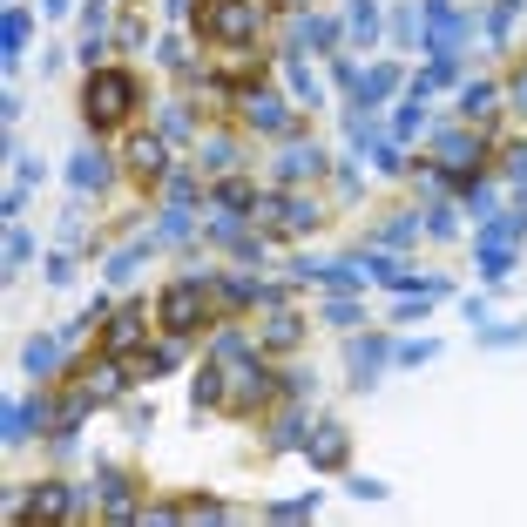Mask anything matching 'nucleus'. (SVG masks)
Segmentation results:
<instances>
[{
    "label": "nucleus",
    "mask_w": 527,
    "mask_h": 527,
    "mask_svg": "<svg viewBox=\"0 0 527 527\" xmlns=\"http://www.w3.org/2000/svg\"><path fill=\"white\" fill-rule=\"evenodd\" d=\"M136 109V75H122V68H88V95H82V115L95 129H115V122H129Z\"/></svg>",
    "instance_id": "f257e3e1"
},
{
    "label": "nucleus",
    "mask_w": 527,
    "mask_h": 527,
    "mask_svg": "<svg viewBox=\"0 0 527 527\" xmlns=\"http://www.w3.org/2000/svg\"><path fill=\"white\" fill-rule=\"evenodd\" d=\"M257 28H264V7H257V0H210V7H203V34L223 41V48L257 41Z\"/></svg>",
    "instance_id": "f03ea898"
},
{
    "label": "nucleus",
    "mask_w": 527,
    "mask_h": 527,
    "mask_svg": "<svg viewBox=\"0 0 527 527\" xmlns=\"http://www.w3.org/2000/svg\"><path fill=\"white\" fill-rule=\"evenodd\" d=\"M203 311H210V284H203V278H183V284H169V291H163L156 318H163L169 338H190L196 325H203Z\"/></svg>",
    "instance_id": "7ed1b4c3"
},
{
    "label": "nucleus",
    "mask_w": 527,
    "mask_h": 527,
    "mask_svg": "<svg viewBox=\"0 0 527 527\" xmlns=\"http://www.w3.org/2000/svg\"><path fill=\"white\" fill-rule=\"evenodd\" d=\"M433 156H440L446 176H480V136H473V129H446V136L433 142Z\"/></svg>",
    "instance_id": "20e7f679"
},
{
    "label": "nucleus",
    "mask_w": 527,
    "mask_h": 527,
    "mask_svg": "<svg viewBox=\"0 0 527 527\" xmlns=\"http://www.w3.org/2000/svg\"><path fill=\"white\" fill-rule=\"evenodd\" d=\"M244 122H250V129H264V136H284V129H291V102L271 95V88H250V95H244Z\"/></svg>",
    "instance_id": "39448f33"
},
{
    "label": "nucleus",
    "mask_w": 527,
    "mask_h": 527,
    "mask_svg": "<svg viewBox=\"0 0 527 527\" xmlns=\"http://www.w3.org/2000/svg\"><path fill=\"white\" fill-rule=\"evenodd\" d=\"M332 41H338L332 21H318V14H305V7H298V14H291V28H284V55H305V48H332Z\"/></svg>",
    "instance_id": "423d86ee"
},
{
    "label": "nucleus",
    "mask_w": 527,
    "mask_h": 527,
    "mask_svg": "<svg viewBox=\"0 0 527 527\" xmlns=\"http://www.w3.org/2000/svg\"><path fill=\"white\" fill-rule=\"evenodd\" d=\"M129 169H136L142 183H169V149H163V136H136V142H129Z\"/></svg>",
    "instance_id": "0eeeda50"
},
{
    "label": "nucleus",
    "mask_w": 527,
    "mask_h": 527,
    "mask_svg": "<svg viewBox=\"0 0 527 527\" xmlns=\"http://www.w3.org/2000/svg\"><path fill=\"white\" fill-rule=\"evenodd\" d=\"M34 426H61V413L48 399H14V406H7V440H28Z\"/></svg>",
    "instance_id": "6e6552de"
},
{
    "label": "nucleus",
    "mask_w": 527,
    "mask_h": 527,
    "mask_svg": "<svg viewBox=\"0 0 527 527\" xmlns=\"http://www.w3.org/2000/svg\"><path fill=\"white\" fill-rule=\"evenodd\" d=\"M28 521H61V514H75V487H61V480H48V487H34L28 507H21Z\"/></svg>",
    "instance_id": "1a4fd4ad"
},
{
    "label": "nucleus",
    "mask_w": 527,
    "mask_h": 527,
    "mask_svg": "<svg viewBox=\"0 0 527 527\" xmlns=\"http://www.w3.org/2000/svg\"><path fill=\"white\" fill-rule=\"evenodd\" d=\"M142 318H149L142 305H129V311H115V318H109V332H102V352H109V359H122V352H136V338H142Z\"/></svg>",
    "instance_id": "9d476101"
},
{
    "label": "nucleus",
    "mask_w": 527,
    "mask_h": 527,
    "mask_svg": "<svg viewBox=\"0 0 527 527\" xmlns=\"http://www.w3.org/2000/svg\"><path fill=\"white\" fill-rule=\"evenodd\" d=\"M298 278H318V284H338V291H352V284H365L372 278V264H298Z\"/></svg>",
    "instance_id": "9b49d317"
},
{
    "label": "nucleus",
    "mask_w": 527,
    "mask_h": 527,
    "mask_svg": "<svg viewBox=\"0 0 527 527\" xmlns=\"http://www.w3.org/2000/svg\"><path fill=\"white\" fill-rule=\"evenodd\" d=\"M345 359H352V372H359V386H365V379H372V372L392 359V345H386L379 332H365V338H352V352H345Z\"/></svg>",
    "instance_id": "f8f14e48"
},
{
    "label": "nucleus",
    "mask_w": 527,
    "mask_h": 527,
    "mask_svg": "<svg viewBox=\"0 0 527 527\" xmlns=\"http://www.w3.org/2000/svg\"><path fill=\"white\" fill-rule=\"evenodd\" d=\"M318 169H325L318 142H311V149H305V142H291V149L278 156V176H284V183H305V176H318Z\"/></svg>",
    "instance_id": "ddd939ff"
},
{
    "label": "nucleus",
    "mask_w": 527,
    "mask_h": 527,
    "mask_svg": "<svg viewBox=\"0 0 527 527\" xmlns=\"http://www.w3.org/2000/svg\"><path fill=\"white\" fill-rule=\"evenodd\" d=\"M392 88H399V68H365L359 82H352V95H359V109H379Z\"/></svg>",
    "instance_id": "4468645a"
},
{
    "label": "nucleus",
    "mask_w": 527,
    "mask_h": 527,
    "mask_svg": "<svg viewBox=\"0 0 527 527\" xmlns=\"http://www.w3.org/2000/svg\"><path fill=\"white\" fill-rule=\"evenodd\" d=\"M68 183H75V190H102V183H109V156L82 149V156H75V169H68Z\"/></svg>",
    "instance_id": "2eb2a0df"
},
{
    "label": "nucleus",
    "mask_w": 527,
    "mask_h": 527,
    "mask_svg": "<svg viewBox=\"0 0 527 527\" xmlns=\"http://www.w3.org/2000/svg\"><path fill=\"white\" fill-rule=\"evenodd\" d=\"M318 467H345V426H318V440L305 446Z\"/></svg>",
    "instance_id": "dca6fc26"
},
{
    "label": "nucleus",
    "mask_w": 527,
    "mask_h": 527,
    "mask_svg": "<svg viewBox=\"0 0 527 527\" xmlns=\"http://www.w3.org/2000/svg\"><path fill=\"white\" fill-rule=\"evenodd\" d=\"M298 325H305V318H298V311H284V305H271V318H264V345H298Z\"/></svg>",
    "instance_id": "f3484780"
},
{
    "label": "nucleus",
    "mask_w": 527,
    "mask_h": 527,
    "mask_svg": "<svg viewBox=\"0 0 527 527\" xmlns=\"http://www.w3.org/2000/svg\"><path fill=\"white\" fill-rule=\"evenodd\" d=\"M345 28H352V41H379V0H352V14H345Z\"/></svg>",
    "instance_id": "a211bd4d"
},
{
    "label": "nucleus",
    "mask_w": 527,
    "mask_h": 527,
    "mask_svg": "<svg viewBox=\"0 0 527 527\" xmlns=\"http://www.w3.org/2000/svg\"><path fill=\"white\" fill-rule=\"evenodd\" d=\"M223 500H176V507H156V521H217Z\"/></svg>",
    "instance_id": "6ab92c4d"
},
{
    "label": "nucleus",
    "mask_w": 527,
    "mask_h": 527,
    "mask_svg": "<svg viewBox=\"0 0 527 527\" xmlns=\"http://www.w3.org/2000/svg\"><path fill=\"white\" fill-rule=\"evenodd\" d=\"M28 34H34V21L21 14V7H7V34H0V48H7V68L21 61V48H28Z\"/></svg>",
    "instance_id": "aec40b11"
},
{
    "label": "nucleus",
    "mask_w": 527,
    "mask_h": 527,
    "mask_svg": "<svg viewBox=\"0 0 527 527\" xmlns=\"http://www.w3.org/2000/svg\"><path fill=\"white\" fill-rule=\"evenodd\" d=\"M203 169H210V176H230V169H237V142L210 136V142H203Z\"/></svg>",
    "instance_id": "412c9836"
},
{
    "label": "nucleus",
    "mask_w": 527,
    "mask_h": 527,
    "mask_svg": "<svg viewBox=\"0 0 527 527\" xmlns=\"http://www.w3.org/2000/svg\"><path fill=\"white\" fill-rule=\"evenodd\" d=\"M21 365H28V372H41V379H48V372H55V365H61V338H34L28 352H21Z\"/></svg>",
    "instance_id": "4be33fe9"
},
{
    "label": "nucleus",
    "mask_w": 527,
    "mask_h": 527,
    "mask_svg": "<svg viewBox=\"0 0 527 527\" xmlns=\"http://www.w3.org/2000/svg\"><path fill=\"white\" fill-rule=\"evenodd\" d=\"M419 129H426V95H406V109H399V122H392V136L413 142Z\"/></svg>",
    "instance_id": "5701e85b"
},
{
    "label": "nucleus",
    "mask_w": 527,
    "mask_h": 527,
    "mask_svg": "<svg viewBox=\"0 0 527 527\" xmlns=\"http://www.w3.org/2000/svg\"><path fill=\"white\" fill-rule=\"evenodd\" d=\"M291 95H298V102H311V109H318V102H325V82H318V75H311L305 61H291Z\"/></svg>",
    "instance_id": "b1692460"
},
{
    "label": "nucleus",
    "mask_w": 527,
    "mask_h": 527,
    "mask_svg": "<svg viewBox=\"0 0 527 527\" xmlns=\"http://www.w3.org/2000/svg\"><path fill=\"white\" fill-rule=\"evenodd\" d=\"M521 230H527V217H487L480 223V244H514Z\"/></svg>",
    "instance_id": "393cba45"
},
{
    "label": "nucleus",
    "mask_w": 527,
    "mask_h": 527,
    "mask_svg": "<svg viewBox=\"0 0 527 527\" xmlns=\"http://www.w3.org/2000/svg\"><path fill=\"white\" fill-rule=\"evenodd\" d=\"M514 271V250L507 244H480V278H507Z\"/></svg>",
    "instance_id": "a878e982"
},
{
    "label": "nucleus",
    "mask_w": 527,
    "mask_h": 527,
    "mask_svg": "<svg viewBox=\"0 0 527 527\" xmlns=\"http://www.w3.org/2000/svg\"><path fill=\"white\" fill-rule=\"evenodd\" d=\"M217 203H223V210H257V190H250V183H237V176H223Z\"/></svg>",
    "instance_id": "bb28decb"
},
{
    "label": "nucleus",
    "mask_w": 527,
    "mask_h": 527,
    "mask_svg": "<svg viewBox=\"0 0 527 527\" xmlns=\"http://www.w3.org/2000/svg\"><path fill=\"white\" fill-rule=\"evenodd\" d=\"M514 14H521V0H494V14H487V34H494V41H507V34H514Z\"/></svg>",
    "instance_id": "cd10ccee"
},
{
    "label": "nucleus",
    "mask_w": 527,
    "mask_h": 527,
    "mask_svg": "<svg viewBox=\"0 0 527 527\" xmlns=\"http://www.w3.org/2000/svg\"><path fill=\"white\" fill-rule=\"evenodd\" d=\"M487 102H494V88H487V82L460 88V115H467V122H473V115H487Z\"/></svg>",
    "instance_id": "c85d7f7f"
},
{
    "label": "nucleus",
    "mask_w": 527,
    "mask_h": 527,
    "mask_svg": "<svg viewBox=\"0 0 527 527\" xmlns=\"http://www.w3.org/2000/svg\"><path fill=\"white\" fill-rule=\"evenodd\" d=\"M149 250H156V237H142V244H129V250H122V257L109 264V278H129V271H136L142 257H149Z\"/></svg>",
    "instance_id": "c756f323"
},
{
    "label": "nucleus",
    "mask_w": 527,
    "mask_h": 527,
    "mask_svg": "<svg viewBox=\"0 0 527 527\" xmlns=\"http://www.w3.org/2000/svg\"><path fill=\"white\" fill-rule=\"evenodd\" d=\"M271 514H278V521H305V514H318V494H305V500H278Z\"/></svg>",
    "instance_id": "7c9ffc66"
},
{
    "label": "nucleus",
    "mask_w": 527,
    "mask_h": 527,
    "mask_svg": "<svg viewBox=\"0 0 527 527\" xmlns=\"http://www.w3.org/2000/svg\"><path fill=\"white\" fill-rule=\"evenodd\" d=\"M406 237H419V217H399V223L379 230V244H406Z\"/></svg>",
    "instance_id": "2f4dec72"
},
{
    "label": "nucleus",
    "mask_w": 527,
    "mask_h": 527,
    "mask_svg": "<svg viewBox=\"0 0 527 527\" xmlns=\"http://www.w3.org/2000/svg\"><path fill=\"white\" fill-rule=\"evenodd\" d=\"M28 257H34V237H28V230H14V237H7V264H28Z\"/></svg>",
    "instance_id": "473e14b6"
},
{
    "label": "nucleus",
    "mask_w": 527,
    "mask_h": 527,
    "mask_svg": "<svg viewBox=\"0 0 527 527\" xmlns=\"http://www.w3.org/2000/svg\"><path fill=\"white\" fill-rule=\"evenodd\" d=\"M426 230H433V237H453V210L433 203V210H426Z\"/></svg>",
    "instance_id": "72a5a7b5"
},
{
    "label": "nucleus",
    "mask_w": 527,
    "mask_h": 527,
    "mask_svg": "<svg viewBox=\"0 0 527 527\" xmlns=\"http://www.w3.org/2000/svg\"><path fill=\"white\" fill-rule=\"evenodd\" d=\"M480 338H487V345H521L527 325H494V332H480Z\"/></svg>",
    "instance_id": "f704fd0d"
},
{
    "label": "nucleus",
    "mask_w": 527,
    "mask_h": 527,
    "mask_svg": "<svg viewBox=\"0 0 527 527\" xmlns=\"http://www.w3.org/2000/svg\"><path fill=\"white\" fill-rule=\"evenodd\" d=\"M183 129H190V115H183V102H169L163 109V136H183Z\"/></svg>",
    "instance_id": "c9c22d12"
},
{
    "label": "nucleus",
    "mask_w": 527,
    "mask_h": 527,
    "mask_svg": "<svg viewBox=\"0 0 527 527\" xmlns=\"http://www.w3.org/2000/svg\"><path fill=\"white\" fill-rule=\"evenodd\" d=\"M433 359V338H419V345H399V365H426Z\"/></svg>",
    "instance_id": "e433bc0d"
},
{
    "label": "nucleus",
    "mask_w": 527,
    "mask_h": 527,
    "mask_svg": "<svg viewBox=\"0 0 527 527\" xmlns=\"http://www.w3.org/2000/svg\"><path fill=\"white\" fill-rule=\"evenodd\" d=\"M325 318H332V325H352V318H359V305H352V298H332V305H325Z\"/></svg>",
    "instance_id": "4c0bfd02"
},
{
    "label": "nucleus",
    "mask_w": 527,
    "mask_h": 527,
    "mask_svg": "<svg viewBox=\"0 0 527 527\" xmlns=\"http://www.w3.org/2000/svg\"><path fill=\"white\" fill-rule=\"evenodd\" d=\"M507 176H514V183L527 190V142H521V149H507Z\"/></svg>",
    "instance_id": "58836bf2"
},
{
    "label": "nucleus",
    "mask_w": 527,
    "mask_h": 527,
    "mask_svg": "<svg viewBox=\"0 0 527 527\" xmlns=\"http://www.w3.org/2000/svg\"><path fill=\"white\" fill-rule=\"evenodd\" d=\"M514 102H521V109H527V68H521V82H514Z\"/></svg>",
    "instance_id": "ea45409f"
},
{
    "label": "nucleus",
    "mask_w": 527,
    "mask_h": 527,
    "mask_svg": "<svg viewBox=\"0 0 527 527\" xmlns=\"http://www.w3.org/2000/svg\"><path fill=\"white\" fill-rule=\"evenodd\" d=\"M41 7H48V14H68V0H41Z\"/></svg>",
    "instance_id": "a19ab883"
}]
</instances>
